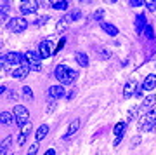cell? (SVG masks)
Returning a JSON list of instances; mask_svg holds the SVG:
<instances>
[{"label": "cell", "instance_id": "obj_24", "mask_svg": "<svg viewBox=\"0 0 156 155\" xmlns=\"http://www.w3.org/2000/svg\"><path fill=\"white\" fill-rule=\"evenodd\" d=\"M146 7H147V11H156V0H147Z\"/></svg>", "mask_w": 156, "mask_h": 155}, {"label": "cell", "instance_id": "obj_22", "mask_svg": "<svg viewBox=\"0 0 156 155\" xmlns=\"http://www.w3.org/2000/svg\"><path fill=\"white\" fill-rule=\"evenodd\" d=\"M142 26H147V25H146V17L144 16H139V17H137V32H139V33H140V32H142Z\"/></svg>", "mask_w": 156, "mask_h": 155}, {"label": "cell", "instance_id": "obj_20", "mask_svg": "<svg viewBox=\"0 0 156 155\" xmlns=\"http://www.w3.org/2000/svg\"><path fill=\"white\" fill-rule=\"evenodd\" d=\"M0 120H2V124H4V126H9V124H12V120H14V115H12L11 112H2Z\"/></svg>", "mask_w": 156, "mask_h": 155}, {"label": "cell", "instance_id": "obj_15", "mask_svg": "<svg viewBox=\"0 0 156 155\" xmlns=\"http://www.w3.org/2000/svg\"><path fill=\"white\" fill-rule=\"evenodd\" d=\"M78 129H80V120H78V119H75V120L69 124V127H68L66 134H64V138H66V139H68V138H71V136L76 133Z\"/></svg>", "mask_w": 156, "mask_h": 155}, {"label": "cell", "instance_id": "obj_9", "mask_svg": "<svg viewBox=\"0 0 156 155\" xmlns=\"http://www.w3.org/2000/svg\"><path fill=\"white\" fill-rule=\"evenodd\" d=\"M38 52H40V56H42V59H47V58H50V56L54 54V52H52V47H50V42H49V40L40 42Z\"/></svg>", "mask_w": 156, "mask_h": 155}, {"label": "cell", "instance_id": "obj_16", "mask_svg": "<svg viewBox=\"0 0 156 155\" xmlns=\"http://www.w3.org/2000/svg\"><path fill=\"white\" fill-rule=\"evenodd\" d=\"M47 134H49V126H47V124H42V126L37 129V134H35V138H37V143H38V141H42V139H44Z\"/></svg>", "mask_w": 156, "mask_h": 155}, {"label": "cell", "instance_id": "obj_32", "mask_svg": "<svg viewBox=\"0 0 156 155\" xmlns=\"http://www.w3.org/2000/svg\"><path fill=\"white\" fill-rule=\"evenodd\" d=\"M45 21H49V17H47V16H44L42 19H38V21H37V25H42V23H45Z\"/></svg>", "mask_w": 156, "mask_h": 155}, {"label": "cell", "instance_id": "obj_33", "mask_svg": "<svg viewBox=\"0 0 156 155\" xmlns=\"http://www.w3.org/2000/svg\"><path fill=\"white\" fill-rule=\"evenodd\" d=\"M44 155H56V150H47Z\"/></svg>", "mask_w": 156, "mask_h": 155}, {"label": "cell", "instance_id": "obj_6", "mask_svg": "<svg viewBox=\"0 0 156 155\" xmlns=\"http://www.w3.org/2000/svg\"><path fill=\"white\" fill-rule=\"evenodd\" d=\"M37 9H38V2H33V0H24L19 6V12L21 14H35Z\"/></svg>", "mask_w": 156, "mask_h": 155}, {"label": "cell", "instance_id": "obj_17", "mask_svg": "<svg viewBox=\"0 0 156 155\" xmlns=\"http://www.w3.org/2000/svg\"><path fill=\"white\" fill-rule=\"evenodd\" d=\"M101 28H102L108 35H111V37L118 35V28L115 26V25H111V23H102V21H101Z\"/></svg>", "mask_w": 156, "mask_h": 155}, {"label": "cell", "instance_id": "obj_34", "mask_svg": "<svg viewBox=\"0 0 156 155\" xmlns=\"http://www.w3.org/2000/svg\"><path fill=\"white\" fill-rule=\"evenodd\" d=\"M73 96H75V91H71V93L68 94V100H73Z\"/></svg>", "mask_w": 156, "mask_h": 155}, {"label": "cell", "instance_id": "obj_18", "mask_svg": "<svg viewBox=\"0 0 156 155\" xmlns=\"http://www.w3.org/2000/svg\"><path fill=\"white\" fill-rule=\"evenodd\" d=\"M30 73V68H24V66H19L16 68L14 72H12V77L14 78H19V80H23V78H26V75Z\"/></svg>", "mask_w": 156, "mask_h": 155}, {"label": "cell", "instance_id": "obj_11", "mask_svg": "<svg viewBox=\"0 0 156 155\" xmlns=\"http://www.w3.org/2000/svg\"><path fill=\"white\" fill-rule=\"evenodd\" d=\"M135 93H137V82L135 80H130L125 85V89H123V96L125 98H130V96H135Z\"/></svg>", "mask_w": 156, "mask_h": 155}, {"label": "cell", "instance_id": "obj_13", "mask_svg": "<svg viewBox=\"0 0 156 155\" xmlns=\"http://www.w3.org/2000/svg\"><path fill=\"white\" fill-rule=\"evenodd\" d=\"M31 133V124H24V126H23V129H21V134H19V138H17V143L19 145H23L24 143V141H26V136H28V134Z\"/></svg>", "mask_w": 156, "mask_h": 155}, {"label": "cell", "instance_id": "obj_14", "mask_svg": "<svg viewBox=\"0 0 156 155\" xmlns=\"http://www.w3.org/2000/svg\"><path fill=\"white\" fill-rule=\"evenodd\" d=\"M154 103H156V96H154V94H149L144 101H142V105H140L139 108H140L142 112H147V110L151 108V106L154 105Z\"/></svg>", "mask_w": 156, "mask_h": 155}, {"label": "cell", "instance_id": "obj_31", "mask_svg": "<svg viewBox=\"0 0 156 155\" xmlns=\"http://www.w3.org/2000/svg\"><path fill=\"white\" fill-rule=\"evenodd\" d=\"M62 45H64V39H62L61 42H59V44H57V49H56V52H59V51L62 49Z\"/></svg>", "mask_w": 156, "mask_h": 155}, {"label": "cell", "instance_id": "obj_28", "mask_svg": "<svg viewBox=\"0 0 156 155\" xmlns=\"http://www.w3.org/2000/svg\"><path fill=\"white\" fill-rule=\"evenodd\" d=\"M140 6H144L142 0H130V7H140Z\"/></svg>", "mask_w": 156, "mask_h": 155}, {"label": "cell", "instance_id": "obj_21", "mask_svg": "<svg viewBox=\"0 0 156 155\" xmlns=\"http://www.w3.org/2000/svg\"><path fill=\"white\" fill-rule=\"evenodd\" d=\"M50 6L54 7V9H57V11H66V9H68V2H66V0H61V2H52Z\"/></svg>", "mask_w": 156, "mask_h": 155}, {"label": "cell", "instance_id": "obj_1", "mask_svg": "<svg viewBox=\"0 0 156 155\" xmlns=\"http://www.w3.org/2000/svg\"><path fill=\"white\" fill-rule=\"evenodd\" d=\"M54 75H56V78L61 82V85H68V84H73L75 80H76L78 73L73 70V68L66 66V65H59V66L56 68V72H54Z\"/></svg>", "mask_w": 156, "mask_h": 155}, {"label": "cell", "instance_id": "obj_30", "mask_svg": "<svg viewBox=\"0 0 156 155\" xmlns=\"http://www.w3.org/2000/svg\"><path fill=\"white\" fill-rule=\"evenodd\" d=\"M144 32H146V37H147V39H153V30H151L149 25H147V26L144 28Z\"/></svg>", "mask_w": 156, "mask_h": 155}, {"label": "cell", "instance_id": "obj_2", "mask_svg": "<svg viewBox=\"0 0 156 155\" xmlns=\"http://www.w3.org/2000/svg\"><path fill=\"white\" fill-rule=\"evenodd\" d=\"M156 126V108H151L147 113H144V117L140 119L139 129L140 131H149Z\"/></svg>", "mask_w": 156, "mask_h": 155}, {"label": "cell", "instance_id": "obj_25", "mask_svg": "<svg viewBox=\"0 0 156 155\" xmlns=\"http://www.w3.org/2000/svg\"><path fill=\"white\" fill-rule=\"evenodd\" d=\"M37 152H38V143H33L28 150V155H37Z\"/></svg>", "mask_w": 156, "mask_h": 155}, {"label": "cell", "instance_id": "obj_4", "mask_svg": "<svg viewBox=\"0 0 156 155\" xmlns=\"http://www.w3.org/2000/svg\"><path fill=\"white\" fill-rule=\"evenodd\" d=\"M28 26V21L24 19V17H12L11 21L7 23V30L12 32V33H19V32H24Z\"/></svg>", "mask_w": 156, "mask_h": 155}, {"label": "cell", "instance_id": "obj_19", "mask_svg": "<svg viewBox=\"0 0 156 155\" xmlns=\"http://www.w3.org/2000/svg\"><path fill=\"white\" fill-rule=\"evenodd\" d=\"M75 59H76V63L80 65V66H89V56L85 54V52H76L75 54Z\"/></svg>", "mask_w": 156, "mask_h": 155}, {"label": "cell", "instance_id": "obj_29", "mask_svg": "<svg viewBox=\"0 0 156 155\" xmlns=\"http://www.w3.org/2000/svg\"><path fill=\"white\" fill-rule=\"evenodd\" d=\"M102 16H104V11H102V9H99V11H95L94 12V19H102Z\"/></svg>", "mask_w": 156, "mask_h": 155}, {"label": "cell", "instance_id": "obj_12", "mask_svg": "<svg viewBox=\"0 0 156 155\" xmlns=\"http://www.w3.org/2000/svg\"><path fill=\"white\" fill-rule=\"evenodd\" d=\"M142 87H144V91H153L156 87V75H147L146 80L142 82Z\"/></svg>", "mask_w": 156, "mask_h": 155}, {"label": "cell", "instance_id": "obj_27", "mask_svg": "<svg viewBox=\"0 0 156 155\" xmlns=\"http://www.w3.org/2000/svg\"><path fill=\"white\" fill-rule=\"evenodd\" d=\"M23 94H24V98H26V100H33V96H31V89H30V87L23 89Z\"/></svg>", "mask_w": 156, "mask_h": 155}, {"label": "cell", "instance_id": "obj_7", "mask_svg": "<svg viewBox=\"0 0 156 155\" xmlns=\"http://www.w3.org/2000/svg\"><path fill=\"white\" fill-rule=\"evenodd\" d=\"M23 56L24 54H19V52H5L2 56V61L7 63V65H21Z\"/></svg>", "mask_w": 156, "mask_h": 155}, {"label": "cell", "instance_id": "obj_10", "mask_svg": "<svg viewBox=\"0 0 156 155\" xmlns=\"http://www.w3.org/2000/svg\"><path fill=\"white\" fill-rule=\"evenodd\" d=\"M64 87H62L61 84L59 85H52V87H49V98H52V100H59V98H64Z\"/></svg>", "mask_w": 156, "mask_h": 155}, {"label": "cell", "instance_id": "obj_5", "mask_svg": "<svg viewBox=\"0 0 156 155\" xmlns=\"http://www.w3.org/2000/svg\"><path fill=\"white\" fill-rule=\"evenodd\" d=\"M24 56H26V59L30 61V70H35V72H40L42 70V56H40V52H37V51H28V52H24Z\"/></svg>", "mask_w": 156, "mask_h": 155}, {"label": "cell", "instance_id": "obj_3", "mask_svg": "<svg viewBox=\"0 0 156 155\" xmlns=\"http://www.w3.org/2000/svg\"><path fill=\"white\" fill-rule=\"evenodd\" d=\"M14 119H16V124L19 126V127H23L24 124H28V120H30L28 108L23 106V105H17L16 108H14Z\"/></svg>", "mask_w": 156, "mask_h": 155}, {"label": "cell", "instance_id": "obj_23", "mask_svg": "<svg viewBox=\"0 0 156 155\" xmlns=\"http://www.w3.org/2000/svg\"><path fill=\"white\" fill-rule=\"evenodd\" d=\"M9 146H11V138H7L4 143H2V155H7L9 152Z\"/></svg>", "mask_w": 156, "mask_h": 155}, {"label": "cell", "instance_id": "obj_8", "mask_svg": "<svg viewBox=\"0 0 156 155\" xmlns=\"http://www.w3.org/2000/svg\"><path fill=\"white\" fill-rule=\"evenodd\" d=\"M125 129H127V122H118L116 126H115V129H113V133H115V136H116V139H115V146L116 145H120V141H122L123 138V133H125Z\"/></svg>", "mask_w": 156, "mask_h": 155}, {"label": "cell", "instance_id": "obj_26", "mask_svg": "<svg viewBox=\"0 0 156 155\" xmlns=\"http://www.w3.org/2000/svg\"><path fill=\"white\" fill-rule=\"evenodd\" d=\"M80 17H82V12L80 11H75V12L69 14V19H71V21H76V19H80Z\"/></svg>", "mask_w": 156, "mask_h": 155}]
</instances>
